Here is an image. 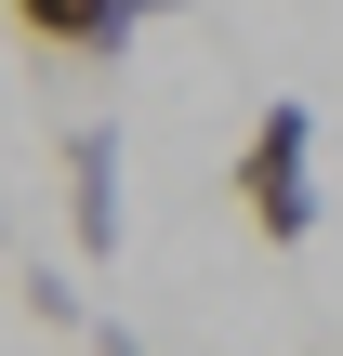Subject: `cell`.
<instances>
[{"mask_svg":"<svg viewBox=\"0 0 343 356\" xmlns=\"http://www.w3.org/2000/svg\"><path fill=\"white\" fill-rule=\"evenodd\" d=\"M93 356H145V343H132V330H119V317H93Z\"/></svg>","mask_w":343,"mask_h":356,"instance_id":"obj_4","label":"cell"},{"mask_svg":"<svg viewBox=\"0 0 343 356\" xmlns=\"http://www.w3.org/2000/svg\"><path fill=\"white\" fill-rule=\"evenodd\" d=\"M225 185H238V225H251L264 251H304V238H317V106L278 92V106L238 132Z\"/></svg>","mask_w":343,"mask_h":356,"instance_id":"obj_1","label":"cell"},{"mask_svg":"<svg viewBox=\"0 0 343 356\" xmlns=\"http://www.w3.org/2000/svg\"><path fill=\"white\" fill-rule=\"evenodd\" d=\"M13 26H26L53 66H119L145 13H132V0H13Z\"/></svg>","mask_w":343,"mask_h":356,"instance_id":"obj_3","label":"cell"},{"mask_svg":"<svg viewBox=\"0 0 343 356\" xmlns=\"http://www.w3.org/2000/svg\"><path fill=\"white\" fill-rule=\"evenodd\" d=\"M66 238H79V264H119V132L106 119L66 132Z\"/></svg>","mask_w":343,"mask_h":356,"instance_id":"obj_2","label":"cell"},{"mask_svg":"<svg viewBox=\"0 0 343 356\" xmlns=\"http://www.w3.org/2000/svg\"><path fill=\"white\" fill-rule=\"evenodd\" d=\"M132 13H172V0H132Z\"/></svg>","mask_w":343,"mask_h":356,"instance_id":"obj_5","label":"cell"}]
</instances>
